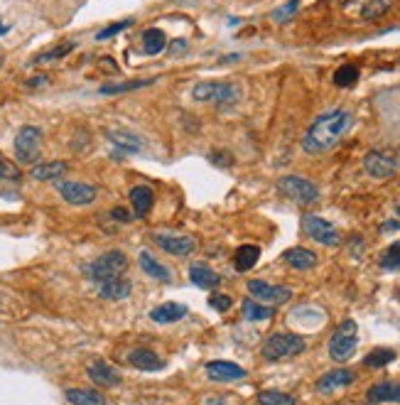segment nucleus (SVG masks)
I'll return each instance as SVG.
<instances>
[{
    "label": "nucleus",
    "mask_w": 400,
    "mask_h": 405,
    "mask_svg": "<svg viewBox=\"0 0 400 405\" xmlns=\"http://www.w3.org/2000/svg\"><path fill=\"white\" fill-rule=\"evenodd\" d=\"M351 123H354V115L346 109H334L317 115L312 126L307 128V133H305V138H302V150L307 155L329 153L349 133Z\"/></svg>",
    "instance_id": "f257e3e1"
},
{
    "label": "nucleus",
    "mask_w": 400,
    "mask_h": 405,
    "mask_svg": "<svg viewBox=\"0 0 400 405\" xmlns=\"http://www.w3.org/2000/svg\"><path fill=\"white\" fill-rule=\"evenodd\" d=\"M126 270H128V256L123 251H106L96 261L84 265V275L96 285L111 278H121Z\"/></svg>",
    "instance_id": "f03ea898"
},
{
    "label": "nucleus",
    "mask_w": 400,
    "mask_h": 405,
    "mask_svg": "<svg viewBox=\"0 0 400 405\" xmlns=\"http://www.w3.org/2000/svg\"><path fill=\"white\" fill-rule=\"evenodd\" d=\"M192 99L199 104H214L216 109H229L241 99V91L231 82H202L192 88Z\"/></svg>",
    "instance_id": "7ed1b4c3"
},
{
    "label": "nucleus",
    "mask_w": 400,
    "mask_h": 405,
    "mask_svg": "<svg viewBox=\"0 0 400 405\" xmlns=\"http://www.w3.org/2000/svg\"><path fill=\"white\" fill-rule=\"evenodd\" d=\"M359 344V327L354 319H344L339 327L334 329V335L329 339V356L334 361H346L354 356Z\"/></svg>",
    "instance_id": "20e7f679"
},
{
    "label": "nucleus",
    "mask_w": 400,
    "mask_h": 405,
    "mask_svg": "<svg viewBox=\"0 0 400 405\" xmlns=\"http://www.w3.org/2000/svg\"><path fill=\"white\" fill-rule=\"evenodd\" d=\"M305 339L297 335H285V332H280V335L268 337V341L263 344L260 354H263L265 361H280V359H290V356H297L305 351Z\"/></svg>",
    "instance_id": "39448f33"
},
{
    "label": "nucleus",
    "mask_w": 400,
    "mask_h": 405,
    "mask_svg": "<svg viewBox=\"0 0 400 405\" xmlns=\"http://www.w3.org/2000/svg\"><path fill=\"white\" fill-rule=\"evenodd\" d=\"M42 140H44V135L37 126H22L15 135V142H12L17 162H22V164L37 162L39 153H42Z\"/></svg>",
    "instance_id": "423d86ee"
},
{
    "label": "nucleus",
    "mask_w": 400,
    "mask_h": 405,
    "mask_svg": "<svg viewBox=\"0 0 400 405\" xmlns=\"http://www.w3.org/2000/svg\"><path fill=\"white\" fill-rule=\"evenodd\" d=\"M278 189H280V194H285L287 199H292V202L300 204V207H307V204H314L319 199L317 185L305 180V177H297V175L280 177Z\"/></svg>",
    "instance_id": "0eeeda50"
},
{
    "label": "nucleus",
    "mask_w": 400,
    "mask_h": 405,
    "mask_svg": "<svg viewBox=\"0 0 400 405\" xmlns=\"http://www.w3.org/2000/svg\"><path fill=\"white\" fill-rule=\"evenodd\" d=\"M400 158L393 150H371L363 158V170L366 175H371L373 180H388L398 172Z\"/></svg>",
    "instance_id": "6e6552de"
},
{
    "label": "nucleus",
    "mask_w": 400,
    "mask_h": 405,
    "mask_svg": "<svg viewBox=\"0 0 400 405\" xmlns=\"http://www.w3.org/2000/svg\"><path fill=\"white\" fill-rule=\"evenodd\" d=\"M302 226H305V234H307L309 238H314L317 243H322V246H339V241H341L339 231L334 229V224H329L322 216L307 214V216L302 219Z\"/></svg>",
    "instance_id": "1a4fd4ad"
},
{
    "label": "nucleus",
    "mask_w": 400,
    "mask_h": 405,
    "mask_svg": "<svg viewBox=\"0 0 400 405\" xmlns=\"http://www.w3.org/2000/svg\"><path fill=\"white\" fill-rule=\"evenodd\" d=\"M57 192L72 207H86L96 199V187L88 182H57Z\"/></svg>",
    "instance_id": "9d476101"
},
{
    "label": "nucleus",
    "mask_w": 400,
    "mask_h": 405,
    "mask_svg": "<svg viewBox=\"0 0 400 405\" xmlns=\"http://www.w3.org/2000/svg\"><path fill=\"white\" fill-rule=\"evenodd\" d=\"M248 292L258 302H268V305H285L292 297V290L285 285H270L265 280H248Z\"/></svg>",
    "instance_id": "9b49d317"
},
{
    "label": "nucleus",
    "mask_w": 400,
    "mask_h": 405,
    "mask_svg": "<svg viewBox=\"0 0 400 405\" xmlns=\"http://www.w3.org/2000/svg\"><path fill=\"white\" fill-rule=\"evenodd\" d=\"M153 241L170 256H189L197 251V238L194 236H177V234H155Z\"/></svg>",
    "instance_id": "f8f14e48"
},
{
    "label": "nucleus",
    "mask_w": 400,
    "mask_h": 405,
    "mask_svg": "<svg viewBox=\"0 0 400 405\" xmlns=\"http://www.w3.org/2000/svg\"><path fill=\"white\" fill-rule=\"evenodd\" d=\"M86 373H88V378H91L93 384L101 386V388H115V386H121V381H123L121 373L115 371L111 364L101 361V359H96V361L88 364Z\"/></svg>",
    "instance_id": "ddd939ff"
},
{
    "label": "nucleus",
    "mask_w": 400,
    "mask_h": 405,
    "mask_svg": "<svg viewBox=\"0 0 400 405\" xmlns=\"http://www.w3.org/2000/svg\"><path fill=\"white\" fill-rule=\"evenodd\" d=\"M207 376L216 384H231V381H241L246 378V368H241L234 361H209Z\"/></svg>",
    "instance_id": "4468645a"
},
{
    "label": "nucleus",
    "mask_w": 400,
    "mask_h": 405,
    "mask_svg": "<svg viewBox=\"0 0 400 405\" xmlns=\"http://www.w3.org/2000/svg\"><path fill=\"white\" fill-rule=\"evenodd\" d=\"M356 373L349 371V368H334V371H327L322 378L317 381V393H334V390H341L346 386L354 384Z\"/></svg>",
    "instance_id": "2eb2a0df"
},
{
    "label": "nucleus",
    "mask_w": 400,
    "mask_h": 405,
    "mask_svg": "<svg viewBox=\"0 0 400 405\" xmlns=\"http://www.w3.org/2000/svg\"><path fill=\"white\" fill-rule=\"evenodd\" d=\"M366 400L371 405L381 403H400V384L398 381H381L366 390Z\"/></svg>",
    "instance_id": "dca6fc26"
},
{
    "label": "nucleus",
    "mask_w": 400,
    "mask_h": 405,
    "mask_svg": "<svg viewBox=\"0 0 400 405\" xmlns=\"http://www.w3.org/2000/svg\"><path fill=\"white\" fill-rule=\"evenodd\" d=\"M99 288V295L104 297V300H111V302H118V300H126L128 295L133 292V283L128 278H111V280H104V283L96 285Z\"/></svg>",
    "instance_id": "f3484780"
},
{
    "label": "nucleus",
    "mask_w": 400,
    "mask_h": 405,
    "mask_svg": "<svg viewBox=\"0 0 400 405\" xmlns=\"http://www.w3.org/2000/svg\"><path fill=\"white\" fill-rule=\"evenodd\" d=\"M66 170H69V164H66L64 160H50V162H35L30 175L37 182H52V180L64 177Z\"/></svg>",
    "instance_id": "a211bd4d"
},
{
    "label": "nucleus",
    "mask_w": 400,
    "mask_h": 405,
    "mask_svg": "<svg viewBox=\"0 0 400 405\" xmlns=\"http://www.w3.org/2000/svg\"><path fill=\"white\" fill-rule=\"evenodd\" d=\"M187 314H189V310L182 302H164V305L155 307L153 312H150V319L158 324H172V322H180Z\"/></svg>",
    "instance_id": "6ab92c4d"
},
{
    "label": "nucleus",
    "mask_w": 400,
    "mask_h": 405,
    "mask_svg": "<svg viewBox=\"0 0 400 405\" xmlns=\"http://www.w3.org/2000/svg\"><path fill=\"white\" fill-rule=\"evenodd\" d=\"M106 138L113 142L115 148L126 150V153H140L143 150V140L131 131H123V128H108L106 131Z\"/></svg>",
    "instance_id": "aec40b11"
},
{
    "label": "nucleus",
    "mask_w": 400,
    "mask_h": 405,
    "mask_svg": "<svg viewBox=\"0 0 400 405\" xmlns=\"http://www.w3.org/2000/svg\"><path fill=\"white\" fill-rule=\"evenodd\" d=\"M128 364L140 368V371H162L164 368V361L150 349H133L128 354Z\"/></svg>",
    "instance_id": "412c9836"
},
{
    "label": "nucleus",
    "mask_w": 400,
    "mask_h": 405,
    "mask_svg": "<svg viewBox=\"0 0 400 405\" xmlns=\"http://www.w3.org/2000/svg\"><path fill=\"white\" fill-rule=\"evenodd\" d=\"M189 280H192L197 288H202V290L219 288V283H221L219 273H214V270L209 268V265H204V263H192V265H189Z\"/></svg>",
    "instance_id": "4be33fe9"
},
{
    "label": "nucleus",
    "mask_w": 400,
    "mask_h": 405,
    "mask_svg": "<svg viewBox=\"0 0 400 405\" xmlns=\"http://www.w3.org/2000/svg\"><path fill=\"white\" fill-rule=\"evenodd\" d=\"M153 202H155V197H153V189L150 187H145V185H137V187H133L131 189V207H133V214L135 216H148V211L153 209Z\"/></svg>",
    "instance_id": "5701e85b"
},
{
    "label": "nucleus",
    "mask_w": 400,
    "mask_h": 405,
    "mask_svg": "<svg viewBox=\"0 0 400 405\" xmlns=\"http://www.w3.org/2000/svg\"><path fill=\"white\" fill-rule=\"evenodd\" d=\"M140 268H143V273L145 275H150L153 280H160V283H172V273H170V268H164L162 263H160L158 258H153L150 256V251H143L140 253Z\"/></svg>",
    "instance_id": "b1692460"
},
{
    "label": "nucleus",
    "mask_w": 400,
    "mask_h": 405,
    "mask_svg": "<svg viewBox=\"0 0 400 405\" xmlns=\"http://www.w3.org/2000/svg\"><path fill=\"white\" fill-rule=\"evenodd\" d=\"M283 261L295 270H309L317 265V256L307 248H290V251L283 253Z\"/></svg>",
    "instance_id": "393cba45"
},
{
    "label": "nucleus",
    "mask_w": 400,
    "mask_h": 405,
    "mask_svg": "<svg viewBox=\"0 0 400 405\" xmlns=\"http://www.w3.org/2000/svg\"><path fill=\"white\" fill-rule=\"evenodd\" d=\"M258 258H260V248L246 243V246L236 248V253H234V268H236L238 273H248V270L258 263Z\"/></svg>",
    "instance_id": "a878e982"
},
{
    "label": "nucleus",
    "mask_w": 400,
    "mask_h": 405,
    "mask_svg": "<svg viewBox=\"0 0 400 405\" xmlns=\"http://www.w3.org/2000/svg\"><path fill=\"white\" fill-rule=\"evenodd\" d=\"M64 398L72 405H106L104 393L91 388H69L64 393Z\"/></svg>",
    "instance_id": "bb28decb"
},
{
    "label": "nucleus",
    "mask_w": 400,
    "mask_h": 405,
    "mask_svg": "<svg viewBox=\"0 0 400 405\" xmlns=\"http://www.w3.org/2000/svg\"><path fill=\"white\" fill-rule=\"evenodd\" d=\"M275 314L273 307L268 305H260L256 300H243V317L248 322H263V319H270Z\"/></svg>",
    "instance_id": "cd10ccee"
},
{
    "label": "nucleus",
    "mask_w": 400,
    "mask_h": 405,
    "mask_svg": "<svg viewBox=\"0 0 400 405\" xmlns=\"http://www.w3.org/2000/svg\"><path fill=\"white\" fill-rule=\"evenodd\" d=\"M143 47H145L148 55H160V52L167 47V37H164L162 30L150 28V30H145L143 32Z\"/></svg>",
    "instance_id": "c85d7f7f"
},
{
    "label": "nucleus",
    "mask_w": 400,
    "mask_h": 405,
    "mask_svg": "<svg viewBox=\"0 0 400 405\" xmlns=\"http://www.w3.org/2000/svg\"><path fill=\"white\" fill-rule=\"evenodd\" d=\"M153 82H148V79H135V82H121V84H106V86L99 88V93H104V96H115V93H126V91H135V88H143V86H150Z\"/></svg>",
    "instance_id": "c756f323"
},
{
    "label": "nucleus",
    "mask_w": 400,
    "mask_h": 405,
    "mask_svg": "<svg viewBox=\"0 0 400 405\" xmlns=\"http://www.w3.org/2000/svg\"><path fill=\"white\" fill-rule=\"evenodd\" d=\"M332 82H334V86H339V88L354 86V84L359 82V69H356L354 64L339 66V69L334 71V77H332Z\"/></svg>",
    "instance_id": "7c9ffc66"
},
{
    "label": "nucleus",
    "mask_w": 400,
    "mask_h": 405,
    "mask_svg": "<svg viewBox=\"0 0 400 405\" xmlns=\"http://www.w3.org/2000/svg\"><path fill=\"white\" fill-rule=\"evenodd\" d=\"M390 361H395L393 349H373L371 354H366V359H363V364H366L368 368H383V366H388Z\"/></svg>",
    "instance_id": "2f4dec72"
},
{
    "label": "nucleus",
    "mask_w": 400,
    "mask_h": 405,
    "mask_svg": "<svg viewBox=\"0 0 400 405\" xmlns=\"http://www.w3.org/2000/svg\"><path fill=\"white\" fill-rule=\"evenodd\" d=\"M258 403L260 405H295V398L283 390H263L258 393Z\"/></svg>",
    "instance_id": "473e14b6"
},
{
    "label": "nucleus",
    "mask_w": 400,
    "mask_h": 405,
    "mask_svg": "<svg viewBox=\"0 0 400 405\" xmlns=\"http://www.w3.org/2000/svg\"><path fill=\"white\" fill-rule=\"evenodd\" d=\"M381 268L383 270H400V241L390 243L381 256Z\"/></svg>",
    "instance_id": "72a5a7b5"
},
{
    "label": "nucleus",
    "mask_w": 400,
    "mask_h": 405,
    "mask_svg": "<svg viewBox=\"0 0 400 405\" xmlns=\"http://www.w3.org/2000/svg\"><path fill=\"white\" fill-rule=\"evenodd\" d=\"M390 3H393V0H368L366 6H363V17H366V20H376V17L385 15Z\"/></svg>",
    "instance_id": "f704fd0d"
},
{
    "label": "nucleus",
    "mask_w": 400,
    "mask_h": 405,
    "mask_svg": "<svg viewBox=\"0 0 400 405\" xmlns=\"http://www.w3.org/2000/svg\"><path fill=\"white\" fill-rule=\"evenodd\" d=\"M74 50V42H64V44H59L57 50H50V52H42V55L37 57V64H42V62H55V59H61L64 55H69V52Z\"/></svg>",
    "instance_id": "c9c22d12"
},
{
    "label": "nucleus",
    "mask_w": 400,
    "mask_h": 405,
    "mask_svg": "<svg viewBox=\"0 0 400 405\" xmlns=\"http://www.w3.org/2000/svg\"><path fill=\"white\" fill-rule=\"evenodd\" d=\"M133 25V20H121V22H113V25H108L106 30H101V32H96V39L99 42H104V39H108V37H115L118 32H123L126 28H131Z\"/></svg>",
    "instance_id": "e433bc0d"
},
{
    "label": "nucleus",
    "mask_w": 400,
    "mask_h": 405,
    "mask_svg": "<svg viewBox=\"0 0 400 405\" xmlns=\"http://www.w3.org/2000/svg\"><path fill=\"white\" fill-rule=\"evenodd\" d=\"M0 180H20L17 164H12V162H8V160L0 158Z\"/></svg>",
    "instance_id": "4c0bfd02"
},
{
    "label": "nucleus",
    "mask_w": 400,
    "mask_h": 405,
    "mask_svg": "<svg viewBox=\"0 0 400 405\" xmlns=\"http://www.w3.org/2000/svg\"><path fill=\"white\" fill-rule=\"evenodd\" d=\"M209 307H214L216 312H226V310H231V297L229 295H211L209 297Z\"/></svg>",
    "instance_id": "58836bf2"
},
{
    "label": "nucleus",
    "mask_w": 400,
    "mask_h": 405,
    "mask_svg": "<svg viewBox=\"0 0 400 405\" xmlns=\"http://www.w3.org/2000/svg\"><path fill=\"white\" fill-rule=\"evenodd\" d=\"M297 12V0H292V3H287V6H283V10H275L273 17L275 20H285V17L295 15Z\"/></svg>",
    "instance_id": "ea45409f"
},
{
    "label": "nucleus",
    "mask_w": 400,
    "mask_h": 405,
    "mask_svg": "<svg viewBox=\"0 0 400 405\" xmlns=\"http://www.w3.org/2000/svg\"><path fill=\"white\" fill-rule=\"evenodd\" d=\"M381 231H383V234H390V231H400V219H390V221H385V224L381 226Z\"/></svg>",
    "instance_id": "a19ab883"
},
{
    "label": "nucleus",
    "mask_w": 400,
    "mask_h": 405,
    "mask_svg": "<svg viewBox=\"0 0 400 405\" xmlns=\"http://www.w3.org/2000/svg\"><path fill=\"white\" fill-rule=\"evenodd\" d=\"M111 216H113V219H118V221H131V211H126V209H113V211H111Z\"/></svg>",
    "instance_id": "79ce46f5"
},
{
    "label": "nucleus",
    "mask_w": 400,
    "mask_h": 405,
    "mask_svg": "<svg viewBox=\"0 0 400 405\" xmlns=\"http://www.w3.org/2000/svg\"><path fill=\"white\" fill-rule=\"evenodd\" d=\"M47 82H50L47 77H32V79L28 82V86H30V88H39V86H44Z\"/></svg>",
    "instance_id": "37998d69"
},
{
    "label": "nucleus",
    "mask_w": 400,
    "mask_h": 405,
    "mask_svg": "<svg viewBox=\"0 0 400 405\" xmlns=\"http://www.w3.org/2000/svg\"><path fill=\"white\" fill-rule=\"evenodd\" d=\"M229 400L231 398H207L204 400V405H231Z\"/></svg>",
    "instance_id": "c03bdc74"
},
{
    "label": "nucleus",
    "mask_w": 400,
    "mask_h": 405,
    "mask_svg": "<svg viewBox=\"0 0 400 405\" xmlns=\"http://www.w3.org/2000/svg\"><path fill=\"white\" fill-rule=\"evenodd\" d=\"M10 32V25H6V22H0V35H8Z\"/></svg>",
    "instance_id": "a18cd8bd"
},
{
    "label": "nucleus",
    "mask_w": 400,
    "mask_h": 405,
    "mask_svg": "<svg viewBox=\"0 0 400 405\" xmlns=\"http://www.w3.org/2000/svg\"><path fill=\"white\" fill-rule=\"evenodd\" d=\"M3 62H6V57H3V52H0V66H3Z\"/></svg>",
    "instance_id": "49530a36"
},
{
    "label": "nucleus",
    "mask_w": 400,
    "mask_h": 405,
    "mask_svg": "<svg viewBox=\"0 0 400 405\" xmlns=\"http://www.w3.org/2000/svg\"><path fill=\"white\" fill-rule=\"evenodd\" d=\"M395 211H398V214H400V204H398V207H395Z\"/></svg>",
    "instance_id": "de8ad7c7"
}]
</instances>
